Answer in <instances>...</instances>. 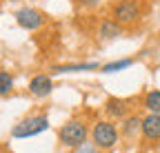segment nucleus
I'll return each mask as SVG.
<instances>
[{"instance_id":"obj_1","label":"nucleus","mask_w":160,"mask_h":153,"mask_svg":"<svg viewBox=\"0 0 160 153\" xmlns=\"http://www.w3.org/2000/svg\"><path fill=\"white\" fill-rule=\"evenodd\" d=\"M111 18L120 27H131L142 18V0H118L111 7Z\"/></svg>"},{"instance_id":"obj_2","label":"nucleus","mask_w":160,"mask_h":153,"mask_svg":"<svg viewBox=\"0 0 160 153\" xmlns=\"http://www.w3.org/2000/svg\"><path fill=\"white\" fill-rule=\"evenodd\" d=\"M87 138H89V129H87V124H85L82 120H78V118L67 120L62 127H60V131H58L60 144L67 146V149L80 146L82 142H87Z\"/></svg>"},{"instance_id":"obj_3","label":"nucleus","mask_w":160,"mask_h":153,"mask_svg":"<svg viewBox=\"0 0 160 153\" xmlns=\"http://www.w3.org/2000/svg\"><path fill=\"white\" fill-rule=\"evenodd\" d=\"M49 129V118L45 113H33V116H27L22 118L18 124H13L11 129V138H18V140H25V138H33V136H40Z\"/></svg>"},{"instance_id":"obj_4","label":"nucleus","mask_w":160,"mask_h":153,"mask_svg":"<svg viewBox=\"0 0 160 153\" xmlns=\"http://www.w3.org/2000/svg\"><path fill=\"white\" fill-rule=\"evenodd\" d=\"M118 138H120V131L111 120H98L91 129V142L102 151L113 149L118 144Z\"/></svg>"},{"instance_id":"obj_5","label":"nucleus","mask_w":160,"mask_h":153,"mask_svg":"<svg viewBox=\"0 0 160 153\" xmlns=\"http://www.w3.org/2000/svg\"><path fill=\"white\" fill-rule=\"evenodd\" d=\"M13 18H16V25L20 29H25V31H38L40 27L45 25V13L38 11V9H33V7L18 9Z\"/></svg>"},{"instance_id":"obj_6","label":"nucleus","mask_w":160,"mask_h":153,"mask_svg":"<svg viewBox=\"0 0 160 153\" xmlns=\"http://www.w3.org/2000/svg\"><path fill=\"white\" fill-rule=\"evenodd\" d=\"M53 91V80L49 73H38L29 80V93L33 98H47Z\"/></svg>"},{"instance_id":"obj_7","label":"nucleus","mask_w":160,"mask_h":153,"mask_svg":"<svg viewBox=\"0 0 160 153\" xmlns=\"http://www.w3.org/2000/svg\"><path fill=\"white\" fill-rule=\"evenodd\" d=\"M140 133H142L145 140H151V142L160 140V113H149V116H145Z\"/></svg>"},{"instance_id":"obj_8","label":"nucleus","mask_w":160,"mask_h":153,"mask_svg":"<svg viewBox=\"0 0 160 153\" xmlns=\"http://www.w3.org/2000/svg\"><path fill=\"white\" fill-rule=\"evenodd\" d=\"M100 69L98 62H69V65H53L49 71L51 75H62V73H80V71H96Z\"/></svg>"},{"instance_id":"obj_9","label":"nucleus","mask_w":160,"mask_h":153,"mask_svg":"<svg viewBox=\"0 0 160 153\" xmlns=\"http://www.w3.org/2000/svg\"><path fill=\"white\" fill-rule=\"evenodd\" d=\"M105 113L113 120H122L129 116V102L122 100V98H109L107 104H105Z\"/></svg>"},{"instance_id":"obj_10","label":"nucleus","mask_w":160,"mask_h":153,"mask_svg":"<svg viewBox=\"0 0 160 153\" xmlns=\"http://www.w3.org/2000/svg\"><path fill=\"white\" fill-rule=\"evenodd\" d=\"M122 31H125V27H120V25L113 20V18H107V20H102V22H100V27H98V36H100V40H102V42L116 40V38L122 36Z\"/></svg>"},{"instance_id":"obj_11","label":"nucleus","mask_w":160,"mask_h":153,"mask_svg":"<svg viewBox=\"0 0 160 153\" xmlns=\"http://www.w3.org/2000/svg\"><path fill=\"white\" fill-rule=\"evenodd\" d=\"M140 127H142V118L138 116H127L122 118V124H120V133L125 138H136L140 133Z\"/></svg>"},{"instance_id":"obj_12","label":"nucleus","mask_w":160,"mask_h":153,"mask_svg":"<svg viewBox=\"0 0 160 153\" xmlns=\"http://www.w3.org/2000/svg\"><path fill=\"white\" fill-rule=\"evenodd\" d=\"M133 65V58H120V60H111L107 65H100V71L102 73H118V71H125Z\"/></svg>"},{"instance_id":"obj_13","label":"nucleus","mask_w":160,"mask_h":153,"mask_svg":"<svg viewBox=\"0 0 160 153\" xmlns=\"http://www.w3.org/2000/svg\"><path fill=\"white\" fill-rule=\"evenodd\" d=\"M145 109L149 113H160V89H151L145 95Z\"/></svg>"},{"instance_id":"obj_14","label":"nucleus","mask_w":160,"mask_h":153,"mask_svg":"<svg viewBox=\"0 0 160 153\" xmlns=\"http://www.w3.org/2000/svg\"><path fill=\"white\" fill-rule=\"evenodd\" d=\"M16 87V80L9 71H0V95H9Z\"/></svg>"},{"instance_id":"obj_15","label":"nucleus","mask_w":160,"mask_h":153,"mask_svg":"<svg viewBox=\"0 0 160 153\" xmlns=\"http://www.w3.org/2000/svg\"><path fill=\"white\" fill-rule=\"evenodd\" d=\"M73 153H102V149H98L93 142H82V144H80V146H76L73 149Z\"/></svg>"},{"instance_id":"obj_16","label":"nucleus","mask_w":160,"mask_h":153,"mask_svg":"<svg viewBox=\"0 0 160 153\" xmlns=\"http://www.w3.org/2000/svg\"><path fill=\"white\" fill-rule=\"evenodd\" d=\"M102 0H76V5L78 7H82V9H93V7H98Z\"/></svg>"}]
</instances>
